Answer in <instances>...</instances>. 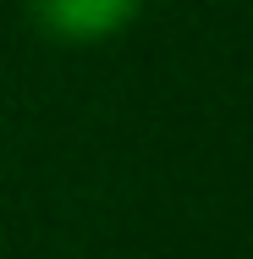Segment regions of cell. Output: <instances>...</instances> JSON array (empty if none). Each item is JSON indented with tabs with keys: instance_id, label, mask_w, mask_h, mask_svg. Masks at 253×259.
Listing matches in <instances>:
<instances>
[{
	"instance_id": "1",
	"label": "cell",
	"mask_w": 253,
	"mask_h": 259,
	"mask_svg": "<svg viewBox=\"0 0 253 259\" xmlns=\"http://www.w3.org/2000/svg\"><path fill=\"white\" fill-rule=\"evenodd\" d=\"M28 11H33V28L55 45H99L132 28L143 0H28Z\"/></svg>"
}]
</instances>
